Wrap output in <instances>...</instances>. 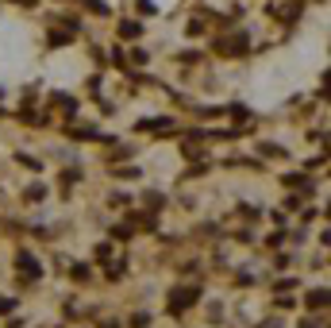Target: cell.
<instances>
[{"mask_svg": "<svg viewBox=\"0 0 331 328\" xmlns=\"http://www.w3.org/2000/svg\"><path fill=\"white\" fill-rule=\"evenodd\" d=\"M189 301H197V290H177V294H173V301H170V309H173V313H181Z\"/></svg>", "mask_w": 331, "mask_h": 328, "instance_id": "cell-1", "label": "cell"}, {"mask_svg": "<svg viewBox=\"0 0 331 328\" xmlns=\"http://www.w3.org/2000/svg\"><path fill=\"white\" fill-rule=\"evenodd\" d=\"M308 305H312V309H324V305H328V290H320V294H312V298H308Z\"/></svg>", "mask_w": 331, "mask_h": 328, "instance_id": "cell-2", "label": "cell"}, {"mask_svg": "<svg viewBox=\"0 0 331 328\" xmlns=\"http://www.w3.org/2000/svg\"><path fill=\"white\" fill-rule=\"evenodd\" d=\"M19 4H35V0H19Z\"/></svg>", "mask_w": 331, "mask_h": 328, "instance_id": "cell-3", "label": "cell"}]
</instances>
